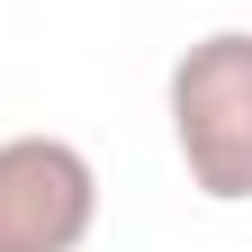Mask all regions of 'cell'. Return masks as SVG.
Masks as SVG:
<instances>
[{
	"instance_id": "1",
	"label": "cell",
	"mask_w": 252,
	"mask_h": 252,
	"mask_svg": "<svg viewBox=\"0 0 252 252\" xmlns=\"http://www.w3.org/2000/svg\"><path fill=\"white\" fill-rule=\"evenodd\" d=\"M171 144L198 198L243 207L252 198V27H207L171 63Z\"/></svg>"
},
{
	"instance_id": "2",
	"label": "cell",
	"mask_w": 252,
	"mask_h": 252,
	"mask_svg": "<svg viewBox=\"0 0 252 252\" xmlns=\"http://www.w3.org/2000/svg\"><path fill=\"white\" fill-rule=\"evenodd\" d=\"M99 225V171L63 135L0 144V252H81Z\"/></svg>"
}]
</instances>
